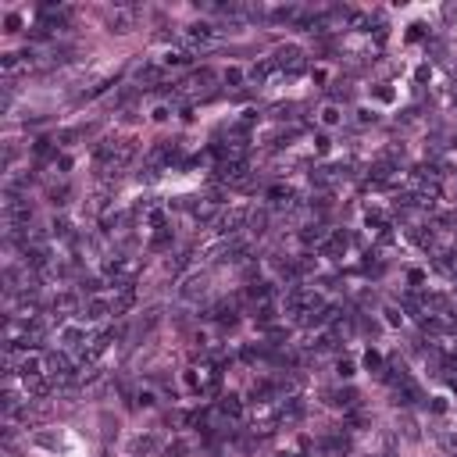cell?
Segmentation results:
<instances>
[{
  "label": "cell",
  "instance_id": "6",
  "mask_svg": "<svg viewBox=\"0 0 457 457\" xmlns=\"http://www.w3.org/2000/svg\"><path fill=\"white\" fill-rule=\"evenodd\" d=\"M339 122H343V111H339L336 104H325V107H322V125H325V129H336Z\"/></svg>",
  "mask_w": 457,
  "mask_h": 457
},
{
  "label": "cell",
  "instance_id": "5",
  "mask_svg": "<svg viewBox=\"0 0 457 457\" xmlns=\"http://www.w3.org/2000/svg\"><path fill=\"white\" fill-rule=\"evenodd\" d=\"M111 29H114V32H129V29H132V11H125V7H122V11H114Z\"/></svg>",
  "mask_w": 457,
  "mask_h": 457
},
{
  "label": "cell",
  "instance_id": "8",
  "mask_svg": "<svg viewBox=\"0 0 457 457\" xmlns=\"http://www.w3.org/2000/svg\"><path fill=\"white\" fill-rule=\"evenodd\" d=\"M290 197H293V193H290V189H282V186H275V189H268V200H271V204H286V200H290Z\"/></svg>",
  "mask_w": 457,
  "mask_h": 457
},
{
  "label": "cell",
  "instance_id": "3",
  "mask_svg": "<svg viewBox=\"0 0 457 457\" xmlns=\"http://www.w3.org/2000/svg\"><path fill=\"white\" fill-rule=\"evenodd\" d=\"M18 68H29V61L21 54H0V72L4 75H15Z\"/></svg>",
  "mask_w": 457,
  "mask_h": 457
},
{
  "label": "cell",
  "instance_id": "11",
  "mask_svg": "<svg viewBox=\"0 0 457 457\" xmlns=\"http://www.w3.org/2000/svg\"><path fill=\"white\" fill-rule=\"evenodd\" d=\"M339 375H343V379H350V375H353V364H350V361H339Z\"/></svg>",
  "mask_w": 457,
  "mask_h": 457
},
{
  "label": "cell",
  "instance_id": "4",
  "mask_svg": "<svg viewBox=\"0 0 457 457\" xmlns=\"http://www.w3.org/2000/svg\"><path fill=\"white\" fill-rule=\"evenodd\" d=\"M189 61H193V50H168L161 64L165 68H182V64H189Z\"/></svg>",
  "mask_w": 457,
  "mask_h": 457
},
{
  "label": "cell",
  "instance_id": "9",
  "mask_svg": "<svg viewBox=\"0 0 457 457\" xmlns=\"http://www.w3.org/2000/svg\"><path fill=\"white\" fill-rule=\"evenodd\" d=\"M146 222H150L154 228H161V225H165V211H157V208H154L150 214H146Z\"/></svg>",
  "mask_w": 457,
  "mask_h": 457
},
{
  "label": "cell",
  "instance_id": "2",
  "mask_svg": "<svg viewBox=\"0 0 457 457\" xmlns=\"http://www.w3.org/2000/svg\"><path fill=\"white\" fill-rule=\"evenodd\" d=\"M271 61H275L282 72H286V68H290V72H300V50H296V47H282V50H275V57H271Z\"/></svg>",
  "mask_w": 457,
  "mask_h": 457
},
{
  "label": "cell",
  "instance_id": "10",
  "mask_svg": "<svg viewBox=\"0 0 457 457\" xmlns=\"http://www.w3.org/2000/svg\"><path fill=\"white\" fill-rule=\"evenodd\" d=\"M136 400H140L143 407H154V404H157V400H154V393H150V390H140V396H136Z\"/></svg>",
  "mask_w": 457,
  "mask_h": 457
},
{
  "label": "cell",
  "instance_id": "1",
  "mask_svg": "<svg viewBox=\"0 0 457 457\" xmlns=\"http://www.w3.org/2000/svg\"><path fill=\"white\" fill-rule=\"evenodd\" d=\"M247 218H250L247 211H225V214L214 218V228H218V232H236V228H243Z\"/></svg>",
  "mask_w": 457,
  "mask_h": 457
},
{
  "label": "cell",
  "instance_id": "7",
  "mask_svg": "<svg viewBox=\"0 0 457 457\" xmlns=\"http://www.w3.org/2000/svg\"><path fill=\"white\" fill-rule=\"evenodd\" d=\"M222 415H228V418H239V415H243V407H239L236 396H222Z\"/></svg>",
  "mask_w": 457,
  "mask_h": 457
},
{
  "label": "cell",
  "instance_id": "12",
  "mask_svg": "<svg viewBox=\"0 0 457 457\" xmlns=\"http://www.w3.org/2000/svg\"><path fill=\"white\" fill-rule=\"evenodd\" d=\"M239 79H243V72H236V68H228V72H225V83H239Z\"/></svg>",
  "mask_w": 457,
  "mask_h": 457
}]
</instances>
